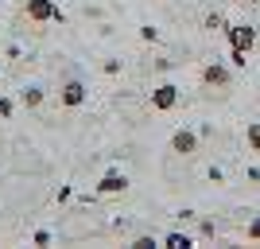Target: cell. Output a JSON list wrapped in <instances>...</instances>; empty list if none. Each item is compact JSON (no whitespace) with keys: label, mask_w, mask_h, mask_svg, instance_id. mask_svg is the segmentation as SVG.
Instances as JSON below:
<instances>
[{"label":"cell","mask_w":260,"mask_h":249,"mask_svg":"<svg viewBox=\"0 0 260 249\" xmlns=\"http://www.w3.org/2000/svg\"><path fill=\"white\" fill-rule=\"evenodd\" d=\"M86 98H89V90H86V82H78V78H70V82L58 86V105H66V109H82Z\"/></svg>","instance_id":"1"},{"label":"cell","mask_w":260,"mask_h":249,"mask_svg":"<svg viewBox=\"0 0 260 249\" xmlns=\"http://www.w3.org/2000/svg\"><path fill=\"white\" fill-rule=\"evenodd\" d=\"M229 82H233V66H225V63H210L202 70V86H210V90H229Z\"/></svg>","instance_id":"2"},{"label":"cell","mask_w":260,"mask_h":249,"mask_svg":"<svg viewBox=\"0 0 260 249\" xmlns=\"http://www.w3.org/2000/svg\"><path fill=\"white\" fill-rule=\"evenodd\" d=\"M175 105H179V86H175V82H163V86L152 90V109L155 113H171Z\"/></svg>","instance_id":"3"},{"label":"cell","mask_w":260,"mask_h":249,"mask_svg":"<svg viewBox=\"0 0 260 249\" xmlns=\"http://www.w3.org/2000/svg\"><path fill=\"white\" fill-rule=\"evenodd\" d=\"M171 152L175 156H194L198 152V132L194 129H175L171 132Z\"/></svg>","instance_id":"4"},{"label":"cell","mask_w":260,"mask_h":249,"mask_svg":"<svg viewBox=\"0 0 260 249\" xmlns=\"http://www.w3.org/2000/svg\"><path fill=\"white\" fill-rule=\"evenodd\" d=\"M124 191H128V175L117 172V168L98 179V195H124Z\"/></svg>","instance_id":"5"},{"label":"cell","mask_w":260,"mask_h":249,"mask_svg":"<svg viewBox=\"0 0 260 249\" xmlns=\"http://www.w3.org/2000/svg\"><path fill=\"white\" fill-rule=\"evenodd\" d=\"M229 47H241V51H252L256 47V27L252 23H237V27H225Z\"/></svg>","instance_id":"6"},{"label":"cell","mask_w":260,"mask_h":249,"mask_svg":"<svg viewBox=\"0 0 260 249\" xmlns=\"http://www.w3.org/2000/svg\"><path fill=\"white\" fill-rule=\"evenodd\" d=\"M23 12H27V20H31V23H51L58 8H54L51 0H27V8H23Z\"/></svg>","instance_id":"7"},{"label":"cell","mask_w":260,"mask_h":249,"mask_svg":"<svg viewBox=\"0 0 260 249\" xmlns=\"http://www.w3.org/2000/svg\"><path fill=\"white\" fill-rule=\"evenodd\" d=\"M43 98H47V94H43L39 86H27V90L20 94V101H23L27 109H39V105H43Z\"/></svg>","instance_id":"8"},{"label":"cell","mask_w":260,"mask_h":249,"mask_svg":"<svg viewBox=\"0 0 260 249\" xmlns=\"http://www.w3.org/2000/svg\"><path fill=\"white\" fill-rule=\"evenodd\" d=\"M163 245H167V249H190L194 241H190V234H179V230H175V234L163 238Z\"/></svg>","instance_id":"9"},{"label":"cell","mask_w":260,"mask_h":249,"mask_svg":"<svg viewBox=\"0 0 260 249\" xmlns=\"http://www.w3.org/2000/svg\"><path fill=\"white\" fill-rule=\"evenodd\" d=\"M229 66H233V70H245V66H249V51H241V47H229Z\"/></svg>","instance_id":"10"},{"label":"cell","mask_w":260,"mask_h":249,"mask_svg":"<svg viewBox=\"0 0 260 249\" xmlns=\"http://www.w3.org/2000/svg\"><path fill=\"white\" fill-rule=\"evenodd\" d=\"M245 144H249V152H260V121H252L245 129Z\"/></svg>","instance_id":"11"},{"label":"cell","mask_w":260,"mask_h":249,"mask_svg":"<svg viewBox=\"0 0 260 249\" xmlns=\"http://www.w3.org/2000/svg\"><path fill=\"white\" fill-rule=\"evenodd\" d=\"M202 27H206V32H225L229 23H225V16H217V12H210L206 20H202Z\"/></svg>","instance_id":"12"},{"label":"cell","mask_w":260,"mask_h":249,"mask_svg":"<svg viewBox=\"0 0 260 249\" xmlns=\"http://www.w3.org/2000/svg\"><path fill=\"white\" fill-rule=\"evenodd\" d=\"M245 238H249V241H260V214H252V218H249V226H245Z\"/></svg>","instance_id":"13"},{"label":"cell","mask_w":260,"mask_h":249,"mask_svg":"<svg viewBox=\"0 0 260 249\" xmlns=\"http://www.w3.org/2000/svg\"><path fill=\"white\" fill-rule=\"evenodd\" d=\"M132 249H155V238H148V234H140V238L132 241Z\"/></svg>","instance_id":"14"},{"label":"cell","mask_w":260,"mask_h":249,"mask_svg":"<svg viewBox=\"0 0 260 249\" xmlns=\"http://www.w3.org/2000/svg\"><path fill=\"white\" fill-rule=\"evenodd\" d=\"M12 113H16V105H12V101H8V98H0V117L8 121V117H12Z\"/></svg>","instance_id":"15"},{"label":"cell","mask_w":260,"mask_h":249,"mask_svg":"<svg viewBox=\"0 0 260 249\" xmlns=\"http://www.w3.org/2000/svg\"><path fill=\"white\" fill-rule=\"evenodd\" d=\"M31 241H35V245H47V241H51V234H47V230H35Z\"/></svg>","instance_id":"16"},{"label":"cell","mask_w":260,"mask_h":249,"mask_svg":"<svg viewBox=\"0 0 260 249\" xmlns=\"http://www.w3.org/2000/svg\"><path fill=\"white\" fill-rule=\"evenodd\" d=\"M245 4H260V0H245Z\"/></svg>","instance_id":"17"},{"label":"cell","mask_w":260,"mask_h":249,"mask_svg":"<svg viewBox=\"0 0 260 249\" xmlns=\"http://www.w3.org/2000/svg\"><path fill=\"white\" fill-rule=\"evenodd\" d=\"M256 90H260V82H256Z\"/></svg>","instance_id":"18"}]
</instances>
